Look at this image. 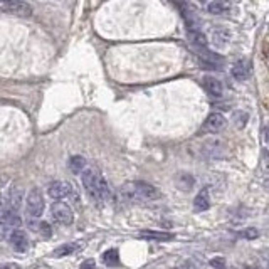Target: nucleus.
<instances>
[{
    "instance_id": "1",
    "label": "nucleus",
    "mask_w": 269,
    "mask_h": 269,
    "mask_svg": "<svg viewBox=\"0 0 269 269\" xmlns=\"http://www.w3.org/2000/svg\"><path fill=\"white\" fill-rule=\"evenodd\" d=\"M82 187L88 192V195L93 200L101 202V200H109L111 199V192H109V185L105 180V177L98 172L96 168H88L81 173Z\"/></svg>"
},
{
    "instance_id": "2",
    "label": "nucleus",
    "mask_w": 269,
    "mask_h": 269,
    "mask_svg": "<svg viewBox=\"0 0 269 269\" xmlns=\"http://www.w3.org/2000/svg\"><path fill=\"white\" fill-rule=\"evenodd\" d=\"M121 195L126 200L138 202V200H158L161 197V192L155 185L146 184V182H126L121 187Z\"/></svg>"
},
{
    "instance_id": "3",
    "label": "nucleus",
    "mask_w": 269,
    "mask_h": 269,
    "mask_svg": "<svg viewBox=\"0 0 269 269\" xmlns=\"http://www.w3.org/2000/svg\"><path fill=\"white\" fill-rule=\"evenodd\" d=\"M22 224L21 215L17 211H12V209H3V212L0 214V241L9 239L12 232L15 229H19Z\"/></svg>"
},
{
    "instance_id": "4",
    "label": "nucleus",
    "mask_w": 269,
    "mask_h": 269,
    "mask_svg": "<svg viewBox=\"0 0 269 269\" xmlns=\"http://www.w3.org/2000/svg\"><path fill=\"white\" fill-rule=\"evenodd\" d=\"M44 197H42V192L41 188H32L29 193H27V204H26V209H27V214L34 219L41 217L44 214Z\"/></svg>"
},
{
    "instance_id": "5",
    "label": "nucleus",
    "mask_w": 269,
    "mask_h": 269,
    "mask_svg": "<svg viewBox=\"0 0 269 269\" xmlns=\"http://www.w3.org/2000/svg\"><path fill=\"white\" fill-rule=\"evenodd\" d=\"M51 215L56 222L62 225H71L74 220V214L73 209L69 207L64 202H54L53 207H51Z\"/></svg>"
},
{
    "instance_id": "6",
    "label": "nucleus",
    "mask_w": 269,
    "mask_h": 269,
    "mask_svg": "<svg viewBox=\"0 0 269 269\" xmlns=\"http://www.w3.org/2000/svg\"><path fill=\"white\" fill-rule=\"evenodd\" d=\"M227 126V120L222 113H211L205 118L204 125H202V132L204 133H219L225 130Z\"/></svg>"
},
{
    "instance_id": "7",
    "label": "nucleus",
    "mask_w": 269,
    "mask_h": 269,
    "mask_svg": "<svg viewBox=\"0 0 269 269\" xmlns=\"http://www.w3.org/2000/svg\"><path fill=\"white\" fill-rule=\"evenodd\" d=\"M47 193H49V197L53 200L56 202H61L62 199H67V197L73 193V187H71V184H67V182H53V184L49 185V188H47Z\"/></svg>"
},
{
    "instance_id": "8",
    "label": "nucleus",
    "mask_w": 269,
    "mask_h": 269,
    "mask_svg": "<svg viewBox=\"0 0 269 269\" xmlns=\"http://www.w3.org/2000/svg\"><path fill=\"white\" fill-rule=\"evenodd\" d=\"M9 241H10V246L17 252H26V251H29V247H30L29 237H27V234L22 231V229H15V231L10 234Z\"/></svg>"
},
{
    "instance_id": "9",
    "label": "nucleus",
    "mask_w": 269,
    "mask_h": 269,
    "mask_svg": "<svg viewBox=\"0 0 269 269\" xmlns=\"http://www.w3.org/2000/svg\"><path fill=\"white\" fill-rule=\"evenodd\" d=\"M202 84H204L205 91H207L211 96H214V98H220V96H222V93H224L222 82H220L217 78L204 76V79H202Z\"/></svg>"
},
{
    "instance_id": "10",
    "label": "nucleus",
    "mask_w": 269,
    "mask_h": 269,
    "mask_svg": "<svg viewBox=\"0 0 269 269\" xmlns=\"http://www.w3.org/2000/svg\"><path fill=\"white\" fill-rule=\"evenodd\" d=\"M249 74H251V62L246 61V59H241L232 66V76L237 81H246Z\"/></svg>"
},
{
    "instance_id": "11",
    "label": "nucleus",
    "mask_w": 269,
    "mask_h": 269,
    "mask_svg": "<svg viewBox=\"0 0 269 269\" xmlns=\"http://www.w3.org/2000/svg\"><path fill=\"white\" fill-rule=\"evenodd\" d=\"M3 5H5V9L12 12V14L15 15H21V17H27V15L30 14V9L21 0H5V2H2Z\"/></svg>"
},
{
    "instance_id": "12",
    "label": "nucleus",
    "mask_w": 269,
    "mask_h": 269,
    "mask_svg": "<svg viewBox=\"0 0 269 269\" xmlns=\"http://www.w3.org/2000/svg\"><path fill=\"white\" fill-rule=\"evenodd\" d=\"M193 185H195V179H193L190 173L182 172L175 177V187L182 192H190Z\"/></svg>"
},
{
    "instance_id": "13",
    "label": "nucleus",
    "mask_w": 269,
    "mask_h": 269,
    "mask_svg": "<svg viewBox=\"0 0 269 269\" xmlns=\"http://www.w3.org/2000/svg\"><path fill=\"white\" fill-rule=\"evenodd\" d=\"M209 207H211V197H209L207 188H204V190H200L197 193L195 199H193V209H195L197 212H204L207 211Z\"/></svg>"
},
{
    "instance_id": "14",
    "label": "nucleus",
    "mask_w": 269,
    "mask_h": 269,
    "mask_svg": "<svg viewBox=\"0 0 269 269\" xmlns=\"http://www.w3.org/2000/svg\"><path fill=\"white\" fill-rule=\"evenodd\" d=\"M229 10H231V3L227 0H212L209 3V12L214 15H222Z\"/></svg>"
},
{
    "instance_id": "15",
    "label": "nucleus",
    "mask_w": 269,
    "mask_h": 269,
    "mask_svg": "<svg viewBox=\"0 0 269 269\" xmlns=\"http://www.w3.org/2000/svg\"><path fill=\"white\" fill-rule=\"evenodd\" d=\"M229 32L225 29H215V32H214V37H212V42L214 46L217 47V49H224L225 46H227L229 42Z\"/></svg>"
},
{
    "instance_id": "16",
    "label": "nucleus",
    "mask_w": 269,
    "mask_h": 269,
    "mask_svg": "<svg viewBox=\"0 0 269 269\" xmlns=\"http://www.w3.org/2000/svg\"><path fill=\"white\" fill-rule=\"evenodd\" d=\"M69 170L73 173H82L86 170V158L81 155H74L69 158Z\"/></svg>"
},
{
    "instance_id": "17",
    "label": "nucleus",
    "mask_w": 269,
    "mask_h": 269,
    "mask_svg": "<svg viewBox=\"0 0 269 269\" xmlns=\"http://www.w3.org/2000/svg\"><path fill=\"white\" fill-rule=\"evenodd\" d=\"M22 197H24V192L21 190V188H15V190L10 192V199H9V205L7 207L12 209V211H17L21 209L22 205Z\"/></svg>"
},
{
    "instance_id": "18",
    "label": "nucleus",
    "mask_w": 269,
    "mask_h": 269,
    "mask_svg": "<svg viewBox=\"0 0 269 269\" xmlns=\"http://www.w3.org/2000/svg\"><path fill=\"white\" fill-rule=\"evenodd\" d=\"M103 261H105L106 266L114 268V266H120V252L116 249H109L103 254Z\"/></svg>"
},
{
    "instance_id": "19",
    "label": "nucleus",
    "mask_w": 269,
    "mask_h": 269,
    "mask_svg": "<svg viewBox=\"0 0 269 269\" xmlns=\"http://www.w3.org/2000/svg\"><path fill=\"white\" fill-rule=\"evenodd\" d=\"M140 236L143 239H153V241H170L173 237L168 232H158V231H141Z\"/></svg>"
},
{
    "instance_id": "20",
    "label": "nucleus",
    "mask_w": 269,
    "mask_h": 269,
    "mask_svg": "<svg viewBox=\"0 0 269 269\" xmlns=\"http://www.w3.org/2000/svg\"><path fill=\"white\" fill-rule=\"evenodd\" d=\"M30 229L39 232L41 237H44V239H49L51 237V225L47 222H30Z\"/></svg>"
},
{
    "instance_id": "21",
    "label": "nucleus",
    "mask_w": 269,
    "mask_h": 269,
    "mask_svg": "<svg viewBox=\"0 0 269 269\" xmlns=\"http://www.w3.org/2000/svg\"><path fill=\"white\" fill-rule=\"evenodd\" d=\"M76 249H78L76 244H64V246L57 247L56 251L53 252V258H62V256H69V254H73Z\"/></svg>"
},
{
    "instance_id": "22",
    "label": "nucleus",
    "mask_w": 269,
    "mask_h": 269,
    "mask_svg": "<svg viewBox=\"0 0 269 269\" xmlns=\"http://www.w3.org/2000/svg\"><path fill=\"white\" fill-rule=\"evenodd\" d=\"M239 237H242V239H249V241H254V239H258L259 237V231L258 229H254V227H247V229H244V231L239 232Z\"/></svg>"
},
{
    "instance_id": "23",
    "label": "nucleus",
    "mask_w": 269,
    "mask_h": 269,
    "mask_svg": "<svg viewBox=\"0 0 269 269\" xmlns=\"http://www.w3.org/2000/svg\"><path fill=\"white\" fill-rule=\"evenodd\" d=\"M259 165H261V170H263L264 173H269V150H266V148L261 150Z\"/></svg>"
},
{
    "instance_id": "24",
    "label": "nucleus",
    "mask_w": 269,
    "mask_h": 269,
    "mask_svg": "<svg viewBox=\"0 0 269 269\" xmlns=\"http://www.w3.org/2000/svg\"><path fill=\"white\" fill-rule=\"evenodd\" d=\"M234 120H236V125H237V128H242V126L247 123V114L244 113V111H236V116H234Z\"/></svg>"
},
{
    "instance_id": "25",
    "label": "nucleus",
    "mask_w": 269,
    "mask_h": 269,
    "mask_svg": "<svg viewBox=\"0 0 269 269\" xmlns=\"http://www.w3.org/2000/svg\"><path fill=\"white\" fill-rule=\"evenodd\" d=\"M212 268L214 269H225V259L224 258H215L211 261Z\"/></svg>"
},
{
    "instance_id": "26",
    "label": "nucleus",
    "mask_w": 269,
    "mask_h": 269,
    "mask_svg": "<svg viewBox=\"0 0 269 269\" xmlns=\"http://www.w3.org/2000/svg\"><path fill=\"white\" fill-rule=\"evenodd\" d=\"M81 269H96V261L94 259H86L81 264Z\"/></svg>"
},
{
    "instance_id": "27",
    "label": "nucleus",
    "mask_w": 269,
    "mask_h": 269,
    "mask_svg": "<svg viewBox=\"0 0 269 269\" xmlns=\"http://www.w3.org/2000/svg\"><path fill=\"white\" fill-rule=\"evenodd\" d=\"M0 269H21V266L15 263H5V264H0Z\"/></svg>"
},
{
    "instance_id": "28",
    "label": "nucleus",
    "mask_w": 269,
    "mask_h": 269,
    "mask_svg": "<svg viewBox=\"0 0 269 269\" xmlns=\"http://www.w3.org/2000/svg\"><path fill=\"white\" fill-rule=\"evenodd\" d=\"M2 205H3V204H2V199H0V214L3 212V211H2Z\"/></svg>"
},
{
    "instance_id": "29",
    "label": "nucleus",
    "mask_w": 269,
    "mask_h": 269,
    "mask_svg": "<svg viewBox=\"0 0 269 269\" xmlns=\"http://www.w3.org/2000/svg\"><path fill=\"white\" fill-rule=\"evenodd\" d=\"M200 2H209V0H200Z\"/></svg>"
},
{
    "instance_id": "30",
    "label": "nucleus",
    "mask_w": 269,
    "mask_h": 269,
    "mask_svg": "<svg viewBox=\"0 0 269 269\" xmlns=\"http://www.w3.org/2000/svg\"><path fill=\"white\" fill-rule=\"evenodd\" d=\"M0 2H5V0H0Z\"/></svg>"
}]
</instances>
